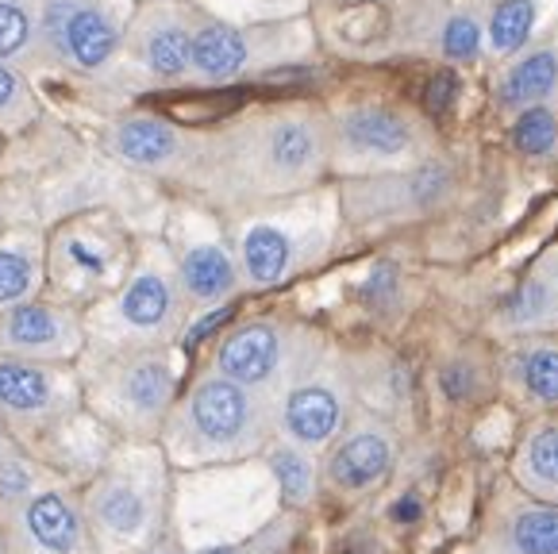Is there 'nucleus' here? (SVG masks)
I'll return each mask as SVG.
<instances>
[{
  "label": "nucleus",
  "instance_id": "nucleus-23",
  "mask_svg": "<svg viewBox=\"0 0 558 554\" xmlns=\"http://www.w3.org/2000/svg\"><path fill=\"white\" fill-rule=\"evenodd\" d=\"M497 389L527 416L558 412V335L505 339L497 351Z\"/></svg>",
  "mask_w": 558,
  "mask_h": 554
},
{
  "label": "nucleus",
  "instance_id": "nucleus-14",
  "mask_svg": "<svg viewBox=\"0 0 558 554\" xmlns=\"http://www.w3.org/2000/svg\"><path fill=\"white\" fill-rule=\"evenodd\" d=\"M166 246L173 254L181 293L193 312L228 309V301L243 293L228 228L208 208H178L166 231Z\"/></svg>",
  "mask_w": 558,
  "mask_h": 554
},
{
  "label": "nucleus",
  "instance_id": "nucleus-1",
  "mask_svg": "<svg viewBox=\"0 0 558 554\" xmlns=\"http://www.w3.org/2000/svg\"><path fill=\"white\" fill-rule=\"evenodd\" d=\"M331 178L328 108L308 100L246 108L205 131V155L193 189L223 213L286 201Z\"/></svg>",
  "mask_w": 558,
  "mask_h": 554
},
{
  "label": "nucleus",
  "instance_id": "nucleus-6",
  "mask_svg": "<svg viewBox=\"0 0 558 554\" xmlns=\"http://www.w3.org/2000/svg\"><path fill=\"white\" fill-rule=\"evenodd\" d=\"M331 173L374 178V173L409 170L424 158L439 155V135L427 116L397 100L362 97L328 108Z\"/></svg>",
  "mask_w": 558,
  "mask_h": 554
},
{
  "label": "nucleus",
  "instance_id": "nucleus-36",
  "mask_svg": "<svg viewBox=\"0 0 558 554\" xmlns=\"http://www.w3.org/2000/svg\"><path fill=\"white\" fill-rule=\"evenodd\" d=\"M35 120H39V100H35L24 70L0 58V131L16 135V131L32 128Z\"/></svg>",
  "mask_w": 558,
  "mask_h": 554
},
{
  "label": "nucleus",
  "instance_id": "nucleus-8",
  "mask_svg": "<svg viewBox=\"0 0 558 554\" xmlns=\"http://www.w3.org/2000/svg\"><path fill=\"white\" fill-rule=\"evenodd\" d=\"M316 55V32L308 16L286 20V24H255L235 27L213 16H201L193 35V58L185 85L197 89H220L235 85L251 74H266L278 65L308 62Z\"/></svg>",
  "mask_w": 558,
  "mask_h": 554
},
{
  "label": "nucleus",
  "instance_id": "nucleus-5",
  "mask_svg": "<svg viewBox=\"0 0 558 554\" xmlns=\"http://www.w3.org/2000/svg\"><path fill=\"white\" fill-rule=\"evenodd\" d=\"M190 312L170 246L166 239H150L135 251L123 286L108 301L85 309V332H89L85 354L173 347L190 324Z\"/></svg>",
  "mask_w": 558,
  "mask_h": 554
},
{
  "label": "nucleus",
  "instance_id": "nucleus-34",
  "mask_svg": "<svg viewBox=\"0 0 558 554\" xmlns=\"http://www.w3.org/2000/svg\"><path fill=\"white\" fill-rule=\"evenodd\" d=\"M54 473L43 462H35L32 455H12L0 462V520L9 513H16L24 501H32L35 493H43L47 485H54Z\"/></svg>",
  "mask_w": 558,
  "mask_h": 554
},
{
  "label": "nucleus",
  "instance_id": "nucleus-37",
  "mask_svg": "<svg viewBox=\"0 0 558 554\" xmlns=\"http://www.w3.org/2000/svg\"><path fill=\"white\" fill-rule=\"evenodd\" d=\"M397 289H401V281H397V269L393 266H378L374 274H369L366 286H362V297H366L374 309H386V304H393Z\"/></svg>",
  "mask_w": 558,
  "mask_h": 554
},
{
  "label": "nucleus",
  "instance_id": "nucleus-28",
  "mask_svg": "<svg viewBox=\"0 0 558 554\" xmlns=\"http://www.w3.org/2000/svg\"><path fill=\"white\" fill-rule=\"evenodd\" d=\"M47 289V239L39 231L0 236V312L39 301Z\"/></svg>",
  "mask_w": 558,
  "mask_h": 554
},
{
  "label": "nucleus",
  "instance_id": "nucleus-42",
  "mask_svg": "<svg viewBox=\"0 0 558 554\" xmlns=\"http://www.w3.org/2000/svg\"><path fill=\"white\" fill-rule=\"evenodd\" d=\"M485 4H493V0H485Z\"/></svg>",
  "mask_w": 558,
  "mask_h": 554
},
{
  "label": "nucleus",
  "instance_id": "nucleus-20",
  "mask_svg": "<svg viewBox=\"0 0 558 554\" xmlns=\"http://www.w3.org/2000/svg\"><path fill=\"white\" fill-rule=\"evenodd\" d=\"M466 554H558V505L497 481Z\"/></svg>",
  "mask_w": 558,
  "mask_h": 554
},
{
  "label": "nucleus",
  "instance_id": "nucleus-2",
  "mask_svg": "<svg viewBox=\"0 0 558 554\" xmlns=\"http://www.w3.org/2000/svg\"><path fill=\"white\" fill-rule=\"evenodd\" d=\"M274 439V405L263 393L228 382L216 370H201L178 405L170 408L158 435L166 462L181 473L213 470V466H239L263 458Z\"/></svg>",
  "mask_w": 558,
  "mask_h": 554
},
{
  "label": "nucleus",
  "instance_id": "nucleus-31",
  "mask_svg": "<svg viewBox=\"0 0 558 554\" xmlns=\"http://www.w3.org/2000/svg\"><path fill=\"white\" fill-rule=\"evenodd\" d=\"M0 58L20 65H47L32 0H0Z\"/></svg>",
  "mask_w": 558,
  "mask_h": 554
},
{
  "label": "nucleus",
  "instance_id": "nucleus-7",
  "mask_svg": "<svg viewBox=\"0 0 558 554\" xmlns=\"http://www.w3.org/2000/svg\"><path fill=\"white\" fill-rule=\"evenodd\" d=\"M82 389L85 408L120 432L123 443H158L166 416L178 405V359L170 347L93 354Z\"/></svg>",
  "mask_w": 558,
  "mask_h": 554
},
{
  "label": "nucleus",
  "instance_id": "nucleus-38",
  "mask_svg": "<svg viewBox=\"0 0 558 554\" xmlns=\"http://www.w3.org/2000/svg\"><path fill=\"white\" fill-rule=\"evenodd\" d=\"M454 97V74L451 70H444V74L432 77V85H427V108L432 112H439V108H447Z\"/></svg>",
  "mask_w": 558,
  "mask_h": 554
},
{
  "label": "nucleus",
  "instance_id": "nucleus-15",
  "mask_svg": "<svg viewBox=\"0 0 558 554\" xmlns=\"http://www.w3.org/2000/svg\"><path fill=\"white\" fill-rule=\"evenodd\" d=\"M397 462H401V435L393 420L369 408H354L351 424L320 455V481L331 497L362 501L386 490Z\"/></svg>",
  "mask_w": 558,
  "mask_h": 554
},
{
  "label": "nucleus",
  "instance_id": "nucleus-24",
  "mask_svg": "<svg viewBox=\"0 0 558 554\" xmlns=\"http://www.w3.org/2000/svg\"><path fill=\"white\" fill-rule=\"evenodd\" d=\"M489 332L501 339H527V335H558V243L535 254L527 274L512 293L497 304Z\"/></svg>",
  "mask_w": 558,
  "mask_h": 554
},
{
  "label": "nucleus",
  "instance_id": "nucleus-32",
  "mask_svg": "<svg viewBox=\"0 0 558 554\" xmlns=\"http://www.w3.org/2000/svg\"><path fill=\"white\" fill-rule=\"evenodd\" d=\"M205 16L220 20V24L235 27H255V24H286V20H301L313 0H193Z\"/></svg>",
  "mask_w": 558,
  "mask_h": 554
},
{
  "label": "nucleus",
  "instance_id": "nucleus-35",
  "mask_svg": "<svg viewBox=\"0 0 558 554\" xmlns=\"http://www.w3.org/2000/svg\"><path fill=\"white\" fill-rule=\"evenodd\" d=\"M296 531H301V513H286L281 508L270 523H263L258 531L243 539H231V543H216V546H201L190 554H293Z\"/></svg>",
  "mask_w": 558,
  "mask_h": 554
},
{
  "label": "nucleus",
  "instance_id": "nucleus-27",
  "mask_svg": "<svg viewBox=\"0 0 558 554\" xmlns=\"http://www.w3.org/2000/svg\"><path fill=\"white\" fill-rule=\"evenodd\" d=\"M509 481L527 497L558 505V412L527 416L509 458Z\"/></svg>",
  "mask_w": 558,
  "mask_h": 554
},
{
  "label": "nucleus",
  "instance_id": "nucleus-9",
  "mask_svg": "<svg viewBox=\"0 0 558 554\" xmlns=\"http://www.w3.org/2000/svg\"><path fill=\"white\" fill-rule=\"evenodd\" d=\"M324 351H328V342L316 327L286 316H251L220 332L213 354H208V370L274 400Z\"/></svg>",
  "mask_w": 558,
  "mask_h": 554
},
{
  "label": "nucleus",
  "instance_id": "nucleus-33",
  "mask_svg": "<svg viewBox=\"0 0 558 554\" xmlns=\"http://www.w3.org/2000/svg\"><path fill=\"white\" fill-rule=\"evenodd\" d=\"M509 143L517 155L532 158V162H550L558 158V108H527V112L509 120Z\"/></svg>",
  "mask_w": 558,
  "mask_h": 554
},
{
  "label": "nucleus",
  "instance_id": "nucleus-10",
  "mask_svg": "<svg viewBox=\"0 0 558 554\" xmlns=\"http://www.w3.org/2000/svg\"><path fill=\"white\" fill-rule=\"evenodd\" d=\"M336 189L343 224L362 231L401 228V224L432 220L459 196V166L439 150V155L424 158L409 170L347 178Z\"/></svg>",
  "mask_w": 558,
  "mask_h": 554
},
{
  "label": "nucleus",
  "instance_id": "nucleus-4",
  "mask_svg": "<svg viewBox=\"0 0 558 554\" xmlns=\"http://www.w3.org/2000/svg\"><path fill=\"white\" fill-rule=\"evenodd\" d=\"M82 513L97 554H150L170 535L173 466L158 443H123L89 481Z\"/></svg>",
  "mask_w": 558,
  "mask_h": 554
},
{
  "label": "nucleus",
  "instance_id": "nucleus-22",
  "mask_svg": "<svg viewBox=\"0 0 558 554\" xmlns=\"http://www.w3.org/2000/svg\"><path fill=\"white\" fill-rule=\"evenodd\" d=\"M0 531L9 539V554H97L82 497H74L62 481L4 516Z\"/></svg>",
  "mask_w": 558,
  "mask_h": 554
},
{
  "label": "nucleus",
  "instance_id": "nucleus-41",
  "mask_svg": "<svg viewBox=\"0 0 558 554\" xmlns=\"http://www.w3.org/2000/svg\"><path fill=\"white\" fill-rule=\"evenodd\" d=\"M0 554H9V539H4V531H0Z\"/></svg>",
  "mask_w": 558,
  "mask_h": 554
},
{
  "label": "nucleus",
  "instance_id": "nucleus-11",
  "mask_svg": "<svg viewBox=\"0 0 558 554\" xmlns=\"http://www.w3.org/2000/svg\"><path fill=\"white\" fill-rule=\"evenodd\" d=\"M132 258L128 236L108 216H77L47 239V286L54 301L93 309L123 286Z\"/></svg>",
  "mask_w": 558,
  "mask_h": 554
},
{
  "label": "nucleus",
  "instance_id": "nucleus-18",
  "mask_svg": "<svg viewBox=\"0 0 558 554\" xmlns=\"http://www.w3.org/2000/svg\"><path fill=\"white\" fill-rule=\"evenodd\" d=\"M105 147L132 170L193 185L205 155V131L181 128L158 112H128L105 131Z\"/></svg>",
  "mask_w": 558,
  "mask_h": 554
},
{
  "label": "nucleus",
  "instance_id": "nucleus-17",
  "mask_svg": "<svg viewBox=\"0 0 558 554\" xmlns=\"http://www.w3.org/2000/svg\"><path fill=\"white\" fill-rule=\"evenodd\" d=\"M201 16L193 0H143L123 35L120 62L150 85H185Z\"/></svg>",
  "mask_w": 558,
  "mask_h": 554
},
{
  "label": "nucleus",
  "instance_id": "nucleus-21",
  "mask_svg": "<svg viewBox=\"0 0 558 554\" xmlns=\"http://www.w3.org/2000/svg\"><path fill=\"white\" fill-rule=\"evenodd\" d=\"M89 347L85 312L66 301H27L0 312V354L27 362H54L74 366Z\"/></svg>",
  "mask_w": 558,
  "mask_h": 554
},
{
  "label": "nucleus",
  "instance_id": "nucleus-16",
  "mask_svg": "<svg viewBox=\"0 0 558 554\" xmlns=\"http://www.w3.org/2000/svg\"><path fill=\"white\" fill-rule=\"evenodd\" d=\"M85 408L82 374L54 362H27L0 354V424L12 435H35L66 424Z\"/></svg>",
  "mask_w": 558,
  "mask_h": 554
},
{
  "label": "nucleus",
  "instance_id": "nucleus-12",
  "mask_svg": "<svg viewBox=\"0 0 558 554\" xmlns=\"http://www.w3.org/2000/svg\"><path fill=\"white\" fill-rule=\"evenodd\" d=\"M47 62L100 77L120 62L135 0H32Z\"/></svg>",
  "mask_w": 558,
  "mask_h": 554
},
{
  "label": "nucleus",
  "instance_id": "nucleus-26",
  "mask_svg": "<svg viewBox=\"0 0 558 554\" xmlns=\"http://www.w3.org/2000/svg\"><path fill=\"white\" fill-rule=\"evenodd\" d=\"M485 58L509 62L558 27V0H493L482 9Z\"/></svg>",
  "mask_w": 558,
  "mask_h": 554
},
{
  "label": "nucleus",
  "instance_id": "nucleus-29",
  "mask_svg": "<svg viewBox=\"0 0 558 554\" xmlns=\"http://www.w3.org/2000/svg\"><path fill=\"white\" fill-rule=\"evenodd\" d=\"M263 462L270 470L274 485H278V501L286 513H304V508L316 505L324 490L320 455H308V450L293 447L286 439H270V447L263 450Z\"/></svg>",
  "mask_w": 558,
  "mask_h": 554
},
{
  "label": "nucleus",
  "instance_id": "nucleus-40",
  "mask_svg": "<svg viewBox=\"0 0 558 554\" xmlns=\"http://www.w3.org/2000/svg\"><path fill=\"white\" fill-rule=\"evenodd\" d=\"M150 554H190V546L181 543V539H178V535H173V531H170V535H166L162 543H158V546H155V551H150Z\"/></svg>",
  "mask_w": 558,
  "mask_h": 554
},
{
  "label": "nucleus",
  "instance_id": "nucleus-30",
  "mask_svg": "<svg viewBox=\"0 0 558 554\" xmlns=\"http://www.w3.org/2000/svg\"><path fill=\"white\" fill-rule=\"evenodd\" d=\"M497 389V354H489L482 342L462 347L451 359L439 362V397L451 408H477Z\"/></svg>",
  "mask_w": 558,
  "mask_h": 554
},
{
  "label": "nucleus",
  "instance_id": "nucleus-13",
  "mask_svg": "<svg viewBox=\"0 0 558 554\" xmlns=\"http://www.w3.org/2000/svg\"><path fill=\"white\" fill-rule=\"evenodd\" d=\"M274 405V439H286L308 455H324L354 416V382L331 347L293 377Z\"/></svg>",
  "mask_w": 558,
  "mask_h": 554
},
{
  "label": "nucleus",
  "instance_id": "nucleus-39",
  "mask_svg": "<svg viewBox=\"0 0 558 554\" xmlns=\"http://www.w3.org/2000/svg\"><path fill=\"white\" fill-rule=\"evenodd\" d=\"M20 450H24V447H20V439L9 432V427L0 424V462H4V458H12V455H20Z\"/></svg>",
  "mask_w": 558,
  "mask_h": 554
},
{
  "label": "nucleus",
  "instance_id": "nucleus-3",
  "mask_svg": "<svg viewBox=\"0 0 558 554\" xmlns=\"http://www.w3.org/2000/svg\"><path fill=\"white\" fill-rule=\"evenodd\" d=\"M339 224H343V213H339L336 185L228 213L223 228L235 251L243 289L266 293L316 269L336 246Z\"/></svg>",
  "mask_w": 558,
  "mask_h": 554
},
{
  "label": "nucleus",
  "instance_id": "nucleus-25",
  "mask_svg": "<svg viewBox=\"0 0 558 554\" xmlns=\"http://www.w3.org/2000/svg\"><path fill=\"white\" fill-rule=\"evenodd\" d=\"M493 105L509 120L527 108H558V27L527 50H520L517 58L501 62L493 77Z\"/></svg>",
  "mask_w": 558,
  "mask_h": 554
},
{
  "label": "nucleus",
  "instance_id": "nucleus-19",
  "mask_svg": "<svg viewBox=\"0 0 558 554\" xmlns=\"http://www.w3.org/2000/svg\"><path fill=\"white\" fill-rule=\"evenodd\" d=\"M482 9L485 4H466V0H412L397 16L393 39L412 55L447 65L477 62L485 58Z\"/></svg>",
  "mask_w": 558,
  "mask_h": 554
}]
</instances>
